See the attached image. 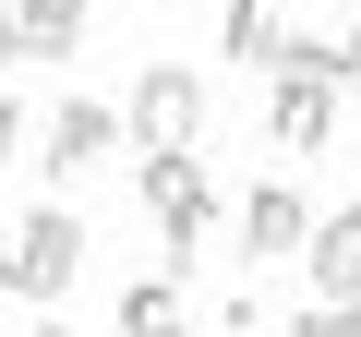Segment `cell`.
I'll return each instance as SVG.
<instances>
[{
  "mask_svg": "<svg viewBox=\"0 0 361 337\" xmlns=\"http://www.w3.org/2000/svg\"><path fill=\"white\" fill-rule=\"evenodd\" d=\"M205 337H265V301H229V313H217Z\"/></svg>",
  "mask_w": 361,
  "mask_h": 337,
  "instance_id": "obj_11",
  "label": "cell"
},
{
  "mask_svg": "<svg viewBox=\"0 0 361 337\" xmlns=\"http://www.w3.org/2000/svg\"><path fill=\"white\" fill-rule=\"evenodd\" d=\"M13 13H25V61H73L97 0H13Z\"/></svg>",
  "mask_w": 361,
  "mask_h": 337,
  "instance_id": "obj_10",
  "label": "cell"
},
{
  "mask_svg": "<svg viewBox=\"0 0 361 337\" xmlns=\"http://www.w3.org/2000/svg\"><path fill=\"white\" fill-rule=\"evenodd\" d=\"M13 61H25V13L0 0V73H13Z\"/></svg>",
  "mask_w": 361,
  "mask_h": 337,
  "instance_id": "obj_13",
  "label": "cell"
},
{
  "mask_svg": "<svg viewBox=\"0 0 361 337\" xmlns=\"http://www.w3.org/2000/svg\"><path fill=\"white\" fill-rule=\"evenodd\" d=\"M289 337H349V325H337V301H313V313H289Z\"/></svg>",
  "mask_w": 361,
  "mask_h": 337,
  "instance_id": "obj_12",
  "label": "cell"
},
{
  "mask_svg": "<svg viewBox=\"0 0 361 337\" xmlns=\"http://www.w3.org/2000/svg\"><path fill=\"white\" fill-rule=\"evenodd\" d=\"M37 145H49V157H37V168H49V181H85V168H97V157H121V145H133V121H121L109 97H61Z\"/></svg>",
  "mask_w": 361,
  "mask_h": 337,
  "instance_id": "obj_5",
  "label": "cell"
},
{
  "mask_svg": "<svg viewBox=\"0 0 361 337\" xmlns=\"http://www.w3.org/2000/svg\"><path fill=\"white\" fill-rule=\"evenodd\" d=\"M337 325H349V337H361V301H337Z\"/></svg>",
  "mask_w": 361,
  "mask_h": 337,
  "instance_id": "obj_17",
  "label": "cell"
},
{
  "mask_svg": "<svg viewBox=\"0 0 361 337\" xmlns=\"http://www.w3.org/2000/svg\"><path fill=\"white\" fill-rule=\"evenodd\" d=\"M0 337H25V325H0Z\"/></svg>",
  "mask_w": 361,
  "mask_h": 337,
  "instance_id": "obj_18",
  "label": "cell"
},
{
  "mask_svg": "<svg viewBox=\"0 0 361 337\" xmlns=\"http://www.w3.org/2000/svg\"><path fill=\"white\" fill-rule=\"evenodd\" d=\"M0 289H13V229H0Z\"/></svg>",
  "mask_w": 361,
  "mask_h": 337,
  "instance_id": "obj_16",
  "label": "cell"
},
{
  "mask_svg": "<svg viewBox=\"0 0 361 337\" xmlns=\"http://www.w3.org/2000/svg\"><path fill=\"white\" fill-rule=\"evenodd\" d=\"M277 0H217V61H253V73H277Z\"/></svg>",
  "mask_w": 361,
  "mask_h": 337,
  "instance_id": "obj_8",
  "label": "cell"
},
{
  "mask_svg": "<svg viewBox=\"0 0 361 337\" xmlns=\"http://www.w3.org/2000/svg\"><path fill=\"white\" fill-rule=\"evenodd\" d=\"M313 289H325V301H361V205L313 217Z\"/></svg>",
  "mask_w": 361,
  "mask_h": 337,
  "instance_id": "obj_7",
  "label": "cell"
},
{
  "mask_svg": "<svg viewBox=\"0 0 361 337\" xmlns=\"http://www.w3.org/2000/svg\"><path fill=\"white\" fill-rule=\"evenodd\" d=\"M145 217H157L169 265H193L205 229H217V181H205V157H145Z\"/></svg>",
  "mask_w": 361,
  "mask_h": 337,
  "instance_id": "obj_2",
  "label": "cell"
},
{
  "mask_svg": "<svg viewBox=\"0 0 361 337\" xmlns=\"http://www.w3.org/2000/svg\"><path fill=\"white\" fill-rule=\"evenodd\" d=\"M13 157H25V109L0 97V168H13Z\"/></svg>",
  "mask_w": 361,
  "mask_h": 337,
  "instance_id": "obj_14",
  "label": "cell"
},
{
  "mask_svg": "<svg viewBox=\"0 0 361 337\" xmlns=\"http://www.w3.org/2000/svg\"><path fill=\"white\" fill-rule=\"evenodd\" d=\"M337 85H361V25H349V37H337Z\"/></svg>",
  "mask_w": 361,
  "mask_h": 337,
  "instance_id": "obj_15",
  "label": "cell"
},
{
  "mask_svg": "<svg viewBox=\"0 0 361 337\" xmlns=\"http://www.w3.org/2000/svg\"><path fill=\"white\" fill-rule=\"evenodd\" d=\"M265 145L277 157H325L337 145V73H265Z\"/></svg>",
  "mask_w": 361,
  "mask_h": 337,
  "instance_id": "obj_4",
  "label": "cell"
},
{
  "mask_svg": "<svg viewBox=\"0 0 361 337\" xmlns=\"http://www.w3.org/2000/svg\"><path fill=\"white\" fill-rule=\"evenodd\" d=\"M277 253H313V205H301L289 181H253V193H241V265L265 277Z\"/></svg>",
  "mask_w": 361,
  "mask_h": 337,
  "instance_id": "obj_6",
  "label": "cell"
},
{
  "mask_svg": "<svg viewBox=\"0 0 361 337\" xmlns=\"http://www.w3.org/2000/svg\"><path fill=\"white\" fill-rule=\"evenodd\" d=\"M121 121H133L145 157H193V145H205V73H193V61H145Z\"/></svg>",
  "mask_w": 361,
  "mask_h": 337,
  "instance_id": "obj_1",
  "label": "cell"
},
{
  "mask_svg": "<svg viewBox=\"0 0 361 337\" xmlns=\"http://www.w3.org/2000/svg\"><path fill=\"white\" fill-rule=\"evenodd\" d=\"M73 277H85V217L73 205H37L13 229V301H73Z\"/></svg>",
  "mask_w": 361,
  "mask_h": 337,
  "instance_id": "obj_3",
  "label": "cell"
},
{
  "mask_svg": "<svg viewBox=\"0 0 361 337\" xmlns=\"http://www.w3.org/2000/svg\"><path fill=\"white\" fill-rule=\"evenodd\" d=\"M121 337H193V301H180V265H169V277H133V289H121Z\"/></svg>",
  "mask_w": 361,
  "mask_h": 337,
  "instance_id": "obj_9",
  "label": "cell"
}]
</instances>
